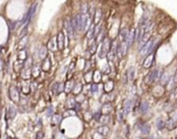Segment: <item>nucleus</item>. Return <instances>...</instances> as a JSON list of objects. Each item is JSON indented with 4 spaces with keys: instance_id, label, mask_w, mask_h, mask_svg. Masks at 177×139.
<instances>
[{
    "instance_id": "473e14b6",
    "label": "nucleus",
    "mask_w": 177,
    "mask_h": 139,
    "mask_svg": "<svg viewBox=\"0 0 177 139\" xmlns=\"http://www.w3.org/2000/svg\"><path fill=\"white\" fill-rule=\"evenodd\" d=\"M73 115H76V112H75V110H73V109H68L67 111H65V112H64V114H63V116H64V117L73 116Z\"/></svg>"
},
{
    "instance_id": "2f4dec72",
    "label": "nucleus",
    "mask_w": 177,
    "mask_h": 139,
    "mask_svg": "<svg viewBox=\"0 0 177 139\" xmlns=\"http://www.w3.org/2000/svg\"><path fill=\"white\" fill-rule=\"evenodd\" d=\"M22 68H23V62H22V60L16 61V62H15V67H14L15 72H20V70H21Z\"/></svg>"
},
{
    "instance_id": "f704fd0d",
    "label": "nucleus",
    "mask_w": 177,
    "mask_h": 139,
    "mask_svg": "<svg viewBox=\"0 0 177 139\" xmlns=\"http://www.w3.org/2000/svg\"><path fill=\"white\" fill-rule=\"evenodd\" d=\"M141 110H142L143 113H146V112L148 111V104H147V102H143V103H142V105H141Z\"/></svg>"
},
{
    "instance_id": "20e7f679",
    "label": "nucleus",
    "mask_w": 177,
    "mask_h": 139,
    "mask_svg": "<svg viewBox=\"0 0 177 139\" xmlns=\"http://www.w3.org/2000/svg\"><path fill=\"white\" fill-rule=\"evenodd\" d=\"M56 42H57V49L63 51L66 46V42H65V35L63 32H60L56 36Z\"/></svg>"
},
{
    "instance_id": "4468645a",
    "label": "nucleus",
    "mask_w": 177,
    "mask_h": 139,
    "mask_svg": "<svg viewBox=\"0 0 177 139\" xmlns=\"http://www.w3.org/2000/svg\"><path fill=\"white\" fill-rule=\"evenodd\" d=\"M97 133H99L101 136H106L109 133V128L107 126H101L97 129Z\"/></svg>"
},
{
    "instance_id": "f257e3e1",
    "label": "nucleus",
    "mask_w": 177,
    "mask_h": 139,
    "mask_svg": "<svg viewBox=\"0 0 177 139\" xmlns=\"http://www.w3.org/2000/svg\"><path fill=\"white\" fill-rule=\"evenodd\" d=\"M109 50H110V42L108 38H104L103 43L101 44V49L99 51V57L104 58L109 52Z\"/></svg>"
},
{
    "instance_id": "bb28decb",
    "label": "nucleus",
    "mask_w": 177,
    "mask_h": 139,
    "mask_svg": "<svg viewBox=\"0 0 177 139\" xmlns=\"http://www.w3.org/2000/svg\"><path fill=\"white\" fill-rule=\"evenodd\" d=\"M100 80H101V74H100V72H99V71H96L93 74V81L97 84Z\"/></svg>"
},
{
    "instance_id": "6ab92c4d",
    "label": "nucleus",
    "mask_w": 177,
    "mask_h": 139,
    "mask_svg": "<svg viewBox=\"0 0 177 139\" xmlns=\"http://www.w3.org/2000/svg\"><path fill=\"white\" fill-rule=\"evenodd\" d=\"M27 35L26 36H24V37H22V38H20V41H19V44H18V47H19V50H22V49H24V47L26 46V44H27Z\"/></svg>"
},
{
    "instance_id": "e433bc0d",
    "label": "nucleus",
    "mask_w": 177,
    "mask_h": 139,
    "mask_svg": "<svg viewBox=\"0 0 177 139\" xmlns=\"http://www.w3.org/2000/svg\"><path fill=\"white\" fill-rule=\"evenodd\" d=\"M141 130H142V132H143L144 134H148V133H149V130H150V128H149V126H147V125H143V127L141 128Z\"/></svg>"
},
{
    "instance_id": "423d86ee",
    "label": "nucleus",
    "mask_w": 177,
    "mask_h": 139,
    "mask_svg": "<svg viewBox=\"0 0 177 139\" xmlns=\"http://www.w3.org/2000/svg\"><path fill=\"white\" fill-rule=\"evenodd\" d=\"M47 49L51 50L52 52H55L57 50V42H56V36H53L50 38V41L48 42L47 45Z\"/></svg>"
},
{
    "instance_id": "7c9ffc66",
    "label": "nucleus",
    "mask_w": 177,
    "mask_h": 139,
    "mask_svg": "<svg viewBox=\"0 0 177 139\" xmlns=\"http://www.w3.org/2000/svg\"><path fill=\"white\" fill-rule=\"evenodd\" d=\"M127 33H128V30L126 28L121 30V33H120V39H121V42H124L125 41V38L127 36Z\"/></svg>"
},
{
    "instance_id": "9b49d317",
    "label": "nucleus",
    "mask_w": 177,
    "mask_h": 139,
    "mask_svg": "<svg viewBox=\"0 0 177 139\" xmlns=\"http://www.w3.org/2000/svg\"><path fill=\"white\" fill-rule=\"evenodd\" d=\"M153 59H154V54H150L146 57V59L144 60V63H143V66L144 68H150L152 66V63H153Z\"/></svg>"
},
{
    "instance_id": "cd10ccee",
    "label": "nucleus",
    "mask_w": 177,
    "mask_h": 139,
    "mask_svg": "<svg viewBox=\"0 0 177 139\" xmlns=\"http://www.w3.org/2000/svg\"><path fill=\"white\" fill-rule=\"evenodd\" d=\"M84 81L86 83H91L93 81V74L92 72H86V74H84Z\"/></svg>"
},
{
    "instance_id": "a19ab883",
    "label": "nucleus",
    "mask_w": 177,
    "mask_h": 139,
    "mask_svg": "<svg viewBox=\"0 0 177 139\" xmlns=\"http://www.w3.org/2000/svg\"><path fill=\"white\" fill-rule=\"evenodd\" d=\"M156 126H157L158 129H161V128H164V127H165V123H164V122H163L160 118H158V120H157V125H156Z\"/></svg>"
},
{
    "instance_id": "603ef678",
    "label": "nucleus",
    "mask_w": 177,
    "mask_h": 139,
    "mask_svg": "<svg viewBox=\"0 0 177 139\" xmlns=\"http://www.w3.org/2000/svg\"><path fill=\"white\" fill-rule=\"evenodd\" d=\"M0 135H1V132H0Z\"/></svg>"
},
{
    "instance_id": "c03bdc74",
    "label": "nucleus",
    "mask_w": 177,
    "mask_h": 139,
    "mask_svg": "<svg viewBox=\"0 0 177 139\" xmlns=\"http://www.w3.org/2000/svg\"><path fill=\"white\" fill-rule=\"evenodd\" d=\"M50 113H51V114L53 113V108H52V106H50L49 108H48V111H47V115H49V116H50Z\"/></svg>"
},
{
    "instance_id": "412c9836",
    "label": "nucleus",
    "mask_w": 177,
    "mask_h": 139,
    "mask_svg": "<svg viewBox=\"0 0 177 139\" xmlns=\"http://www.w3.org/2000/svg\"><path fill=\"white\" fill-rule=\"evenodd\" d=\"M22 92L25 93V94H28L30 92V84L28 82H24L22 84Z\"/></svg>"
},
{
    "instance_id": "37998d69",
    "label": "nucleus",
    "mask_w": 177,
    "mask_h": 139,
    "mask_svg": "<svg viewBox=\"0 0 177 139\" xmlns=\"http://www.w3.org/2000/svg\"><path fill=\"white\" fill-rule=\"evenodd\" d=\"M96 48H97V45H96V44H94V45H93V47H92V48H91V50H90L91 54H94V53L96 52Z\"/></svg>"
},
{
    "instance_id": "ea45409f",
    "label": "nucleus",
    "mask_w": 177,
    "mask_h": 139,
    "mask_svg": "<svg viewBox=\"0 0 177 139\" xmlns=\"http://www.w3.org/2000/svg\"><path fill=\"white\" fill-rule=\"evenodd\" d=\"M81 13H82V15H85L87 13V4L86 3H83L81 5Z\"/></svg>"
},
{
    "instance_id": "a878e982",
    "label": "nucleus",
    "mask_w": 177,
    "mask_h": 139,
    "mask_svg": "<svg viewBox=\"0 0 177 139\" xmlns=\"http://www.w3.org/2000/svg\"><path fill=\"white\" fill-rule=\"evenodd\" d=\"M73 93H75V94H79L80 93V91L82 90V85L80 84V83H76V85L75 86H73Z\"/></svg>"
},
{
    "instance_id": "f3484780",
    "label": "nucleus",
    "mask_w": 177,
    "mask_h": 139,
    "mask_svg": "<svg viewBox=\"0 0 177 139\" xmlns=\"http://www.w3.org/2000/svg\"><path fill=\"white\" fill-rule=\"evenodd\" d=\"M73 86H74V83H73V81L68 80V81H67V83L65 84L64 90H65L66 92H71V91H72V89H73Z\"/></svg>"
},
{
    "instance_id": "c9c22d12",
    "label": "nucleus",
    "mask_w": 177,
    "mask_h": 139,
    "mask_svg": "<svg viewBox=\"0 0 177 139\" xmlns=\"http://www.w3.org/2000/svg\"><path fill=\"white\" fill-rule=\"evenodd\" d=\"M29 73H30V70H29V69H26V70L23 72V74H22V77H23L24 79H29V78H30Z\"/></svg>"
},
{
    "instance_id": "49530a36",
    "label": "nucleus",
    "mask_w": 177,
    "mask_h": 139,
    "mask_svg": "<svg viewBox=\"0 0 177 139\" xmlns=\"http://www.w3.org/2000/svg\"><path fill=\"white\" fill-rule=\"evenodd\" d=\"M99 136H101V135L99 134V133H97V132H96V133L93 135V138H94V139H100V138H98Z\"/></svg>"
},
{
    "instance_id": "7ed1b4c3",
    "label": "nucleus",
    "mask_w": 177,
    "mask_h": 139,
    "mask_svg": "<svg viewBox=\"0 0 177 139\" xmlns=\"http://www.w3.org/2000/svg\"><path fill=\"white\" fill-rule=\"evenodd\" d=\"M153 49V39H148L146 44H144L143 48L141 49V54H147V53L151 52Z\"/></svg>"
},
{
    "instance_id": "8fccbe9b",
    "label": "nucleus",
    "mask_w": 177,
    "mask_h": 139,
    "mask_svg": "<svg viewBox=\"0 0 177 139\" xmlns=\"http://www.w3.org/2000/svg\"><path fill=\"white\" fill-rule=\"evenodd\" d=\"M6 139H14V138H13V137H9V136H7V138H6Z\"/></svg>"
},
{
    "instance_id": "3c124183",
    "label": "nucleus",
    "mask_w": 177,
    "mask_h": 139,
    "mask_svg": "<svg viewBox=\"0 0 177 139\" xmlns=\"http://www.w3.org/2000/svg\"><path fill=\"white\" fill-rule=\"evenodd\" d=\"M118 139H122V138H118Z\"/></svg>"
},
{
    "instance_id": "393cba45",
    "label": "nucleus",
    "mask_w": 177,
    "mask_h": 139,
    "mask_svg": "<svg viewBox=\"0 0 177 139\" xmlns=\"http://www.w3.org/2000/svg\"><path fill=\"white\" fill-rule=\"evenodd\" d=\"M175 123H176V122H175L174 120L170 118V120H169L167 123L165 124V126L167 127V129H168V130H173L174 128H175Z\"/></svg>"
},
{
    "instance_id": "aec40b11",
    "label": "nucleus",
    "mask_w": 177,
    "mask_h": 139,
    "mask_svg": "<svg viewBox=\"0 0 177 139\" xmlns=\"http://www.w3.org/2000/svg\"><path fill=\"white\" fill-rule=\"evenodd\" d=\"M76 100L75 99H73V98H70V99H68L67 100V103H66V106H67V108L68 109H72V108H74L75 107V105H76Z\"/></svg>"
},
{
    "instance_id": "c85d7f7f",
    "label": "nucleus",
    "mask_w": 177,
    "mask_h": 139,
    "mask_svg": "<svg viewBox=\"0 0 177 139\" xmlns=\"http://www.w3.org/2000/svg\"><path fill=\"white\" fill-rule=\"evenodd\" d=\"M40 67H38V66H35L34 67V69H32V71H31V76L32 77H35V78H37V77H39V75H40Z\"/></svg>"
},
{
    "instance_id": "2eb2a0df",
    "label": "nucleus",
    "mask_w": 177,
    "mask_h": 139,
    "mask_svg": "<svg viewBox=\"0 0 177 139\" xmlns=\"http://www.w3.org/2000/svg\"><path fill=\"white\" fill-rule=\"evenodd\" d=\"M7 114H8V116H9L10 120L15 118V116L17 115V109H16V107H15V106H9V107H8V110H7Z\"/></svg>"
},
{
    "instance_id": "f03ea898",
    "label": "nucleus",
    "mask_w": 177,
    "mask_h": 139,
    "mask_svg": "<svg viewBox=\"0 0 177 139\" xmlns=\"http://www.w3.org/2000/svg\"><path fill=\"white\" fill-rule=\"evenodd\" d=\"M9 98L14 103H18L20 101V94H19V90L16 86H10L9 87Z\"/></svg>"
},
{
    "instance_id": "de8ad7c7",
    "label": "nucleus",
    "mask_w": 177,
    "mask_h": 139,
    "mask_svg": "<svg viewBox=\"0 0 177 139\" xmlns=\"http://www.w3.org/2000/svg\"><path fill=\"white\" fill-rule=\"evenodd\" d=\"M73 69H74V62H71V65L69 67V71H72Z\"/></svg>"
},
{
    "instance_id": "b1692460",
    "label": "nucleus",
    "mask_w": 177,
    "mask_h": 139,
    "mask_svg": "<svg viewBox=\"0 0 177 139\" xmlns=\"http://www.w3.org/2000/svg\"><path fill=\"white\" fill-rule=\"evenodd\" d=\"M18 57H19L20 60L26 59V58H27V52H26V50H24V49L19 50V52H18Z\"/></svg>"
},
{
    "instance_id": "ddd939ff",
    "label": "nucleus",
    "mask_w": 177,
    "mask_h": 139,
    "mask_svg": "<svg viewBox=\"0 0 177 139\" xmlns=\"http://www.w3.org/2000/svg\"><path fill=\"white\" fill-rule=\"evenodd\" d=\"M47 56H48V49L45 46H42L40 49V52H39V57L42 60H44L45 58H47Z\"/></svg>"
},
{
    "instance_id": "6e6552de",
    "label": "nucleus",
    "mask_w": 177,
    "mask_h": 139,
    "mask_svg": "<svg viewBox=\"0 0 177 139\" xmlns=\"http://www.w3.org/2000/svg\"><path fill=\"white\" fill-rule=\"evenodd\" d=\"M72 23V26H73V29L74 31H78L80 30V16H76L72 19L71 21Z\"/></svg>"
},
{
    "instance_id": "39448f33",
    "label": "nucleus",
    "mask_w": 177,
    "mask_h": 139,
    "mask_svg": "<svg viewBox=\"0 0 177 139\" xmlns=\"http://www.w3.org/2000/svg\"><path fill=\"white\" fill-rule=\"evenodd\" d=\"M65 28H66V30L68 31V34H69V36L72 38L73 36H74V29H73V26H72V23H71V21L69 20V19H67L65 21Z\"/></svg>"
},
{
    "instance_id": "c756f323",
    "label": "nucleus",
    "mask_w": 177,
    "mask_h": 139,
    "mask_svg": "<svg viewBox=\"0 0 177 139\" xmlns=\"http://www.w3.org/2000/svg\"><path fill=\"white\" fill-rule=\"evenodd\" d=\"M95 23L96 24H99V22H100V20H101V16H102V13H101V10L100 9H97L96 10V14H95Z\"/></svg>"
},
{
    "instance_id": "79ce46f5",
    "label": "nucleus",
    "mask_w": 177,
    "mask_h": 139,
    "mask_svg": "<svg viewBox=\"0 0 177 139\" xmlns=\"http://www.w3.org/2000/svg\"><path fill=\"white\" fill-rule=\"evenodd\" d=\"M91 69V62L90 61H86L85 63V68H84V72H88Z\"/></svg>"
},
{
    "instance_id": "f8f14e48",
    "label": "nucleus",
    "mask_w": 177,
    "mask_h": 139,
    "mask_svg": "<svg viewBox=\"0 0 177 139\" xmlns=\"http://www.w3.org/2000/svg\"><path fill=\"white\" fill-rule=\"evenodd\" d=\"M50 68H51V60L47 57L43 60V65H42V69L43 71L45 72H49L50 71Z\"/></svg>"
},
{
    "instance_id": "09e8293b",
    "label": "nucleus",
    "mask_w": 177,
    "mask_h": 139,
    "mask_svg": "<svg viewBox=\"0 0 177 139\" xmlns=\"http://www.w3.org/2000/svg\"><path fill=\"white\" fill-rule=\"evenodd\" d=\"M174 80H175V83L177 84V72H176V75H175V78H174Z\"/></svg>"
},
{
    "instance_id": "1a4fd4ad",
    "label": "nucleus",
    "mask_w": 177,
    "mask_h": 139,
    "mask_svg": "<svg viewBox=\"0 0 177 139\" xmlns=\"http://www.w3.org/2000/svg\"><path fill=\"white\" fill-rule=\"evenodd\" d=\"M135 34H136V32H135L134 29H131L129 32L127 33V36L125 38V42H126V44H127L128 47H130L132 45V43H134V41H135Z\"/></svg>"
},
{
    "instance_id": "5701e85b",
    "label": "nucleus",
    "mask_w": 177,
    "mask_h": 139,
    "mask_svg": "<svg viewBox=\"0 0 177 139\" xmlns=\"http://www.w3.org/2000/svg\"><path fill=\"white\" fill-rule=\"evenodd\" d=\"M109 120H110V117H109V115H104V114H101V116H100V118H99L98 121H99V122H100V123L102 124V126H105L106 124H108Z\"/></svg>"
},
{
    "instance_id": "72a5a7b5",
    "label": "nucleus",
    "mask_w": 177,
    "mask_h": 139,
    "mask_svg": "<svg viewBox=\"0 0 177 139\" xmlns=\"http://www.w3.org/2000/svg\"><path fill=\"white\" fill-rule=\"evenodd\" d=\"M134 77H135V69L130 68L129 71H128V79H129V81L134 80Z\"/></svg>"
},
{
    "instance_id": "4c0bfd02",
    "label": "nucleus",
    "mask_w": 177,
    "mask_h": 139,
    "mask_svg": "<svg viewBox=\"0 0 177 139\" xmlns=\"http://www.w3.org/2000/svg\"><path fill=\"white\" fill-rule=\"evenodd\" d=\"M44 136H45V133L43 131H38L37 134H36V139H43Z\"/></svg>"
},
{
    "instance_id": "a18cd8bd",
    "label": "nucleus",
    "mask_w": 177,
    "mask_h": 139,
    "mask_svg": "<svg viewBox=\"0 0 177 139\" xmlns=\"http://www.w3.org/2000/svg\"><path fill=\"white\" fill-rule=\"evenodd\" d=\"M100 114H101V113H100V112H99V113H96V114H94V118H96V120H97V121H98V120H99V118H100V116H101V115H100Z\"/></svg>"
},
{
    "instance_id": "dca6fc26",
    "label": "nucleus",
    "mask_w": 177,
    "mask_h": 139,
    "mask_svg": "<svg viewBox=\"0 0 177 139\" xmlns=\"http://www.w3.org/2000/svg\"><path fill=\"white\" fill-rule=\"evenodd\" d=\"M61 120H62L61 115H58V114H53V115H52V117H51V123H52V126H53V127H55L56 125H58V124L61 123Z\"/></svg>"
},
{
    "instance_id": "a211bd4d",
    "label": "nucleus",
    "mask_w": 177,
    "mask_h": 139,
    "mask_svg": "<svg viewBox=\"0 0 177 139\" xmlns=\"http://www.w3.org/2000/svg\"><path fill=\"white\" fill-rule=\"evenodd\" d=\"M87 16L86 15H81L80 16V30H83L86 26V22H87Z\"/></svg>"
},
{
    "instance_id": "58836bf2",
    "label": "nucleus",
    "mask_w": 177,
    "mask_h": 139,
    "mask_svg": "<svg viewBox=\"0 0 177 139\" xmlns=\"http://www.w3.org/2000/svg\"><path fill=\"white\" fill-rule=\"evenodd\" d=\"M26 59H27V61L25 62L24 67H25V69H29L30 66H32V59L31 58H26Z\"/></svg>"
},
{
    "instance_id": "0eeeda50",
    "label": "nucleus",
    "mask_w": 177,
    "mask_h": 139,
    "mask_svg": "<svg viewBox=\"0 0 177 139\" xmlns=\"http://www.w3.org/2000/svg\"><path fill=\"white\" fill-rule=\"evenodd\" d=\"M112 111H113V106H112V104H110V103H105V104H103V106L101 107L100 113H101V114H104V115H108Z\"/></svg>"
},
{
    "instance_id": "4be33fe9",
    "label": "nucleus",
    "mask_w": 177,
    "mask_h": 139,
    "mask_svg": "<svg viewBox=\"0 0 177 139\" xmlns=\"http://www.w3.org/2000/svg\"><path fill=\"white\" fill-rule=\"evenodd\" d=\"M113 89H114V82L113 81H107L104 84V90L106 92H110Z\"/></svg>"
},
{
    "instance_id": "9d476101",
    "label": "nucleus",
    "mask_w": 177,
    "mask_h": 139,
    "mask_svg": "<svg viewBox=\"0 0 177 139\" xmlns=\"http://www.w3.org/2000/svg\"><path fill=\"white\" fill-rule=\"evenodd\" d=\"M131 107H132V101H131V100H126L125 103H124L123 110H122V112H123V116H126V115L130 112Z\"/></svg>"
}]
</instances>
